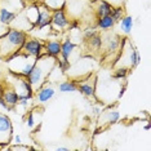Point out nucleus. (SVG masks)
<instances>
[{"instance_id": "nucleus-11", "label": "nucleus", "mask_w": 151, "mask_h": 151, "mask_svg": "<svg viewBox=\"0 0 151 151\" xmlns=\"http://www.w3.org/2000/svg\"><path fill=\"white\" fill-rule=\"evenodd\" d=\"M52 13L53 11H50L48 6H45L43 3H39V17H37V21L35 23V26L32 29L37 30H43L44 27L50 26V21H52Z\"/></svg>"}, {"instance_id": "nucleus-10", "label": "nucleus", "mask_w": 151, "mask_h": 151, "mask_svg": "<svg viewBox=\"0 0 151 151\" xmlns=\"http://www.w3.org/2000/svg\"><path fill=\"white\" fill-rule=\"evenodd\" d=\"M68 22H70V18H68V16H67L66 11H65V8L53 11L50 26H52L54 30H57V31H62V30L67 29Z\"/></svg>"}, {"instance_id": "nucleus-20", "label": "nucleus", "mask_w": 151, "mask_h": 151, "mask_svg": "<svg viewBox=\"0 0 151 151\" xmlns=\"http://www.w3.org/2000/svg\"><path fill=\"white\" fill-rule=\"evenodd\" d=\"M16 17H17V14L14 12L9 11V9H6V8H0V23H3V25H5V26H9L13 23Z\"/></svg>"}, {"instance_id": "nucleus-13", "label": "nucleus", "mask_w": 151, "mask_h": 151, "mask_svg": "<svg viewBox=\"0 0 151 151\" xmlns=\"http://www.w3.org/2000/svg\"><path fill=\"white\" fill-rule=\"evenodd\" d=\"M104 45L106 48V53L112 54V53H118L120 50V45H122V37L116 34H109L104 37Z\"/></svg>"}, {"instance_id": "nucleus-32", "label": "nucleus", "mask_w": 151, "mask_h": 151, "mask_svg": "<svg viewBox=\"0 0 151 151\" xmlns=\"http://www.w3.org/2000/svg\"><path fill=\"white\" fill-rule=\"evenodd\" d=\"M106 1H109L111 5L115 6V5H123L125 0H106Z\"/></svg>"}, {"instance_id": "nucleus-8", "label": "nucleus", "mask_w": 151, "mask_h": 151, "mask_svg": "<svg viewBox=\"0 0 151 151\" xmlns=\"http://www.w3.org/2000/svg\"><path fill=\"white\" fill-rule=\"evenodd\" d=\"M13 137V124L11 119L0 112V145H9Z\"/></svg>"}, {"instance_id": "nucleus-34", "label": "nucleus", "mask_w": 151, "mask_h": 151, "mask_svg": "<svg viewBox=\"0 0 151 151\" xmlns=\"http://www.w3.org/2000/svg\"><path fill=\"white\" fill-rule=\"evenodd\" d=\"M6 31H8V26H5V25H3V23H0V36L4 35Z\"/></svg>"}, {"instance_id": "nucleus-33", "label": "nucleus", "mask_w": 151, "mask_h": 151, "mask_svg": "<svg viewBox=\"0 0 151 151\" xmlns=\"http://www.w3.org/2000/svg\"><path fill=\"white\" fill-rule=\"evenodd\" d=\"M125 89H127V85H123V87H120V89H119V93H118V96H116V98L118 99H120L124 96V93H125Z\"/></svg>"}, {"instance_id": "nucleus-2", "label": "nucleus", "mask_w": 151, "mask_h": 151, "mask_svg": "<svg viewBox=\"0 0 151 151\" xmlns=\"http://www.w3.org/2000/svg\"><path fill=\"white\" fill-rule=\"evenodd\" d=\"M27 39V34L23 30L8 29L4 35L0 36V58L6 61L14 53L19 52L23 43Z\"/></svg>"}, {"instance_id": "nucleus-27", "label": "nucleus", "mask_w": 151, "mask_h": 151, "mask_svg": "<svg viewBox=\"0 0 151 151\" xmlns=\"http://www.w3.org/2000/svg\"><path fill=\"white\" fill-rule=\"evenodd\" d=\"M128 71H129V68L123 67V66H119V67L115 68L114 74H112V78L116 79V80H122V79H125L127 75H128Z\"/></svg>"}, {"instance_id": "nucleus-24", "label": "nucleus", "mask_w": 151, "mask_h": 151, "mask_svg": "<svg viewBox=\"0 0 151 151\" xmlns=\"http://www.w3.org/2000/svg\"><path fill=\"white\" fill-rule=\"evenodd\" d=\"M88 42H89V47L91 48H93L94 50H99V49H102V47H104V36L97 32L94 36H92L91 39H88Z\"/></svg>"}, {"instance_id": "nucleus-4", "label": "nucleus", "mask_w": 151, "mask_h": 151, "mask_svg": "<svg viewBox=\"0 0 151 151\" xmlns=\"http://www.w3.org/2000/svg\"><path fill=\"white\" fill-rule=\"evenodd\" d=\"M8 62V68H9V73L18 75V76H23L26 78L27 75L31 73V70L35 66L36 62V58L26 56L21 52H17L13 56H11L6 60Z\"/></svg>"}, {"instance_id": "nucleus-16", "label": "nucleus", "mask_w": 151, "mask_h": 151, "mask_svg": "<svg viewBox=\"0 0 151 151\" xmlns=\"http://www.w3.org/2000/svg\"><path fill=\"white\" fill-rule=\"evenodd\" d=\"M78 48V45L75 44L71 39H65L62 43H61V53L60 56L63 60H70V57L73 56V53L75 52V49Z\"/></svg>"}, {"instance_id": "nucleus-29", "label": "nucleus", "mask_w": 151, "mask_h": 151, "mask_svg": "<svg viewBox=\"0 0 151 151\" xmlns=\"http://www.w3.org/2000/svg\"><path fill=\"white\" fill-rule=\"evenodd\" d=\"M25 122H26V125L29 127L30 129H32L34 127H35V123H36V122H35V116H34V112H32V111L30 112L29 115H27V118H26Z\"/></svg>"}, {"instance_id": "nucleus-7", "label": "nucleus", "mask_w": 151, "mask_h": 151, "mask_svg": "<svg viewBox=\"0 0 151 151\" xmlns=\"http://www.w3.org/2000/svg\"><path fill=\"white\" fill-rule=\"evenodd\" d=\"M19 52L37 60V58L42 57L43 54H45L44 53V43H42L37 39H26V42L23 43Z\"/></svg>"}, {"instance_id": "nucleus-22", "label": "nucleus", "mask_w": 151, "mask_h": 151, "mask_svg": "<svg viewBox=\"0 0 151 151\" xmlns=\"http://www.w3.org/2000/svg\"><path fill=\"white\" fill-rule=\"evenodd\" d=\"M119 23H120V30H122L125 35H129L133 30V26H134V18H133L132 16H124L119 21Z\"/></svg>"}, {"instance_id": "nucleus-37", "label": "nucleus", "mask_w": 151, "mask_h": 151, "mask_svg": "<svg viewBox=\"0 0 151 151\" xmlns=\"http://www.w3.org/2000/svg\"><path fill=\"white\" fill-rule=\"evenodd\" d=\"M143 129H145V130H150V124H146L145 127H143Z\"/></svg>"}, {"instance_id": "nucleus-12", "label": "nucleus", "mask_w": 151, "mask_h": 151, "mask_svg": "<svg viewBox=\"0 0 151 151\" xmlns=\"http://www.w3.org/2000/svg\"><path fill=\"white\" fill-rule=\"evenodd\" d=\"M91 6L94 12L96 18H98V17L109 16L111 13V9L114 5H111L106 0H91Z\"/></svg>"}, {"instance_id": "nucleus-28", "label": "nucleus", "mask_w": 151, "mask_h": 151, "mask_svg": "<svg viewBox=\"0 0 151 151\" xmlns=\"http://www.w3.org/2000/svg\"><path fill=\"white\" fill-rule=\"evenodd\" d=\"M97 27H87V29L84 30V37L85 39H91L92 36H94L96 34H97Z\"/></svg>"}, {"instance_id": "nucleus-6", "label": "nucleus", "mask_w": 151, "mask_h": 151, "mask_svg": "<svg viewBox=\"0 0 151 151\" xmlns=\"http://www.w3.org/2000/svg\"><path fill=\"white\" fill-rule=\"evenodd\" d=\"M91 9V0H66L65 4V11L67 16L75 19L83 18Z\"/></svg>"}, {"instance_id": "nucleus-1", "label": "nucleus", "mask_w": 151, "mask_h": 151, "mask_svg": "<svg viewBox=\"0 0 151 151\" xmlns=\"http://www.w3.org/2000/svg\"><path fill=\"white\" fill-rule=\"evenodd\" d=\"M54 67H56V58L54 57L43 54L42 57L37 58L31 73L26 76L27 81L32 87L34 92L37 91L40 87H43L44 83L48 80V78L50 76Z\"/></svg>"}, {"instance_id": "nucleus-21", "label": "nucleus", "mask_w": 151, "mask_h": 151, "mask_svg": "<svg viewBox=\"0 0 151 151\" xmlns=\"http://www.w3.org/2000/svg\"><path fill=\"white\" fill-rule=\"evenodd\" d=\"M58 91L61 93H74L78 92V80H65L58 84Z\"/></svg>"}, {"instance_id": "nucleus-15", "label": "nucleus", "mask_w": 151, "mask_h": 151, "mask_svg": "<svg viewBox=\"0 0 151 151\" xmlns=\"http://www.w3.org/2000/svg\"><path fill=\"white\" fill-rule=\"evenodd\" d=\"M1 98L6 102V105L11 109H13L18 104V94H17L14 89L12 87H9V85H5V87L1 88Z\"/></svg>"}, {"instance_id": "nucleus-23", "label": "nucleus", "mask_w": 151, "mask_h": 151, "mask_svg": "<svg viewBox=\"0 0 151 151\" xmlns=\"http://www.w3.org/2000/svg\"><path fill=\"white\" fill-rule=\"evenodd\" d=\"M104 119H105V123H107V124H116V123L119 122L120 119V114L118 110L112 109V110H107L106 111V114L104 115Z\"/></svg>"}, {"instance_id": "nucleus-3", "label": "nucleus", "mask_w": 151, "mask_h": 151, "mask_svg": "<svg viewBox=\"0 0 151 151\" xmlns=\"http://www.w3.org/2000/svg\"><path fill=\"white\" fill-rule=\"evenodd\" d=\"M120 49H122V52H120L118 60L115 62L116 67L123 66L127 68H134L138 66L141 62V54L128 37L122 39Z\"/></svg>"}, {"instance_id": "nucleus-17", "label": "nucleus", "mask_w": 151, "mask_h": 151, "mask_svg": "<svg viewBox=\"0 0 151 151\" xmlns=\"http://www.w3.org/2000/svg\"><path fill=\"white\" fill-rule=\"evenodd\" d=\"M25 17L27 19V22L30 23V26L34 27L37 21V17H39V4H30L25 9Z\"/></svg>"}, {"instance_id": "nucleus-35", "label": "nucleus", "mask_w": 151, "mask_h": 151, "mask_svg": "<svg viewBox=\"0 0 151 151\" xmlns=\"http://www.w3.org/2000/svg\"><path fill=\"white\" fill-rule=\"evenodd\" d=\"M0 106H1V107L3 109H5V110H8V111H9V110H12L11 107H9V106L8 105H6V102L4 101V99H3L1 97H0Z\"/></svg>"}, {"instance_id": "nucleus-14", "label": "nucleus", "mask_w": 151, "mask_h": 151, "mask_svg": "<svg viewBox=\"0 0 151 151\" xmlns=\"http://www.w3.org/2000/svg\"><path fill=\"white\" fill-rule=\"evenodd\" d=\"M35 99L39 104H47L48 101H50L54 94H56V89H54L52 85H43V87H40L37 91H35Z\"/></svg>"}, {"instance_id": "nucleus-25", "label": "nucleus", "mask_w": 151, "mask_h": 151, "mask_svg": "<svg viewBox=\"0 0 151 151\" xmlns=\"http://www.w3.org/2000/svg\"><path fill=\"white\" fill-rule=\"evenodd\" d=\"M42 3L45 6H48L50 11H57V9L65 8L66 0H43Z\"/></svg>"}, {"instance_id": "nucleus-19", "label": "nucleus", "mask_w": 151, "mask_h": 151, "mask_svg": "<svg viewBox=\"0 0 151 151\" xmlns=\"http://www.w3.org/2000/svg\"><path fill=\"white\" fill-rule=\"evenodd\" d=\"M115 21L114 18H112L111 16H104V17H98L97 19H96V27L99 30H102V31H107V30H111L112 27L115 26Z\"/></svg>"}, {"instance_id": "nucleus-30", "label": "nucleus", "mask_w": 151, "mask_h": 151, "mask_svg": "<svg viewBox=\"0 0 151 151\" xmlns=\"http://www.w3.org/2000/svg\"><path fill=\"white\" fill-rule=\"evenodd\" d=\"M68 30H76V29H80V19H75V18H71L70 22H68Z\"/></svg>"}, {"instance_id": "nucleus-38", "label": "nucleus", "mask_w": 151, "mask_h": 151, "mask_svg": "<svg viewBox=\"0 0 151 151\" xmlns=\"http://www.w3.org/2000/svg\"><path fill=\"white\" fill-rule=\"evenodd\" d=\"M35 1H39V3H42V1H43V0H35Z\"/></svg>"}, {"instance_id": "nucleus-9", "label": "nucleus", "mask_w": 151, "mask_h": 151, "mask_svg": "<svg viewBox=\"0 0 151 151\" xmlns=\"http://www.w3.org/2000/svg\"><path fill=\"white\" fill-rule=\"evenodd\" d=\"M96 85H97V76L91 74L84 80H78V91L85 97L93 98L96 96Z\"/></svg>"}, {"instance_id": "nucleus-5", "label": "nucleus", "mask_w": 151, "mask_h": 151, "mask_svg": "<svg viewBox=\"0 0 151 151\" xmlns=\"http://www.w3.org/2000/svg\"><path fill=\"white\" fill-rule=\"evenodd\" d=\"M6 84L14 89L16 93L18 94V98H31L32 99L35 92H34L32 87L30 85V83L27 81L26 78L18 76V75H14V74L9 73Z\"/></svg>"}, {"instance_id": "nucleus-31", "label": "nucleus", "mask_w": 151, "mask_h": 151, "mask_svg": "<svg viewBox=\"0 0 151 151\" xmlns=\"http://www.w3.org/2000/svg\"><path fill=\"white\" fill-rule=\"evenodd\" d=\"M13 138V143H14V145H22V138H21V136H18V134H16V136H13L12 137Z\"/></svg>"}, {"instance_id": "nucleus-26", "label": "nucleus", "mask_w": 151, "mask_h": 151, "mask_svg": "<svg viewBox=\"0 0 151 151\" xmlns=\"http://www.w3.org/2000/svg\"><path fill=\"white\" fill-rule=\"evenodd\" d=\"M110 16H111L112 18H114V21H115V22H119L120 19H122L123 17L125 16L124 6H123V5H115V6H112Z\"/></svg>"}, {"instance_id": "nucleus-18", "label": "nucleus", "mask_w": 151, "mask_h": 151, "mask_svg": "<svg viewBox=\"0 0 151 151\" xmlns=\"http://www.w3.org/2000/svg\"><path fill=\"white\" fill-rule=\"evenodd\" d=\"M44 53L47 56L50 57H60L61 53V42H57V40H50V42H47L44 44Z\"/></svg>"}, {"instance_id": "nucleus-36", "label": "nucleus", "mask_w": 151, "mask_h": 151, "mask_svg": "<svg viewBox=\"0 0 151 151\" xmlns=\"http://www.w3.org/2000/svg\"><path fill=\"white\" fill-rule=\"evenodd\" d=\"M56 150L57 151H68L70 149H68V147H65V146H58V147H56Z\"/></svg>"}]
</instances>
